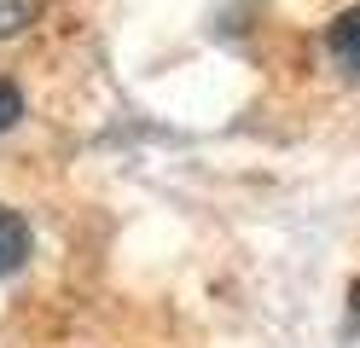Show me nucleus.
<instances>
[{
  "instance_id": "nucleus-4",
  "label": "nucleus",
  "mask_w": 360,
  "mask_h": 348,
  "mask_svg": "<svg viewBox=\"0 0 360 348\" xmlns=\"http://www.w3.org/2000/svg\"><path fill=\"white\" fill-rule=\"evenodd\" d=\"M18 116H24V93H18L12 82H0V134H6Z\"/></svg>"
},
{
  "instance_id": "nucleus-1",
  "label": "nucleus",
  "mask_w": 360,
  "mask_h": 348,
  "mask_svg": "<svg viewBox=\"0 0 360 348\" xmlns=\"http://www.w3.org/2000/svg\"><path fill=\"white\" fill-rule=\"evenodd\" d=\"M326 46H331V58L349 70V76H360V6H349L343 18L331 23V35H326Z\"/></svg>"
},
{
  "instance_id": "nucleus-3",
  "label": "nucleus",
  "mask_w": 360,
  "mask_h": 348,
  "mask_svg": "<svg viewBox=\"0 0 360 348\" xmlns=\"http://www.w3.org/2000/svg\"><path fill=\"white\" fill-rule=\"evenodd\" d=\"M35 12H41V0H0V41L18 35V30H30Z\"/></svg>"
},
{
  "instance_id": "nucleus-2",
  "label": "nucleus",
  "mask_w": 360,
  "mask_h": 348,
  "mask_svg": "<svg viewBox=\"0 0 360 348\" xmlns=\"http://www.w3.org/2000/svg\"><path fill=\"white\" fill-rule=\"evenodd\" d=\"M30 255V226L18 209H0V273H18Z\"/></svg>"
},
{
  "instance_id": "nucleus-5",
  "label": "nucleus",
  "mask_w": 360,
  "mask_h": 348,
  "mask_svg": "<svg viewBox=\"0 0 360 348\" xmlns=\"http://www.w3.org/2000/svg\"><path fill=\"white\" fill-rule=\"evenodd\" d=\"M349 325H354V331H360V285L349 290Z\"/></svg>"
}]
</instances>
